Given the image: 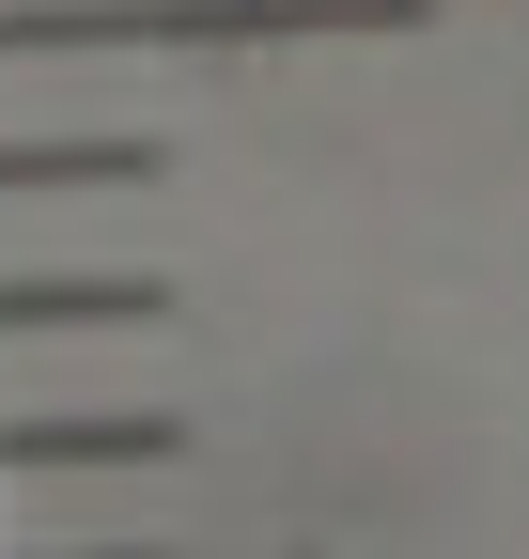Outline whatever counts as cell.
<instances>
[{"mask_svg": "<svg viewBox=\"0 0 529 559\" xmlns=\"http://www.w3.org/2000/svg\"><path fill=\"white\" fill-rule=\"evenodd\" d=\"M0 466H172V419H0Z\"/></svg>", "mask_w": 529, "mask_h": 559, "instance_id": "cell-3", "label": "cell"}, {"mask_svg": "<svg viewBox=\"0 0 529 559\" xmlns=\"http://www.w3.org/2000/svg\"><path fill=\"white\" fill-rule=\"evenodd\" d=\"M62 187H141V140H0V202H62Z\"/></svg>", "mask_w": 529, "mask_h": 559, "instance_id": "cell-4", "label": "cell"}, {"mask_svg": "<svg viewBox=\"0 0 529 559\" xmlns=\"http://www.w3.org/2000/svg\"><path fill=\"white\" fill-rule=\"evenodd\" d=\"M0 559H16V544H0Z\"/></svg>", "mask_w": 529, "mask_h": 559, "instance_id": "cell-5", "label": "cell"}, {"mask_svg": "<svg viewBox=\"0 0 529 559\" xmlns=\"http://www.w3.org/2000/svg\"><path fill=\"white\" fill-rule=\"evenodd\" d=\"M156 311V280H94V264H16L0 280V342H32V326H141Z\"/></svg>", "mask_w": 529, "mask_h": 559, "instance_id": "cell-2", "label": "cell"}, {"mask_svg": "<svg viewBox=\"0 0 529 559\" xmlns=\"http://www.w3.org/2000/svg\"><path fill=\"white\" fill-rule=\"evenodd\" d=\"M281 16H374V0H0L16 47H141V32H281Z\"/></svg>", "mask_w": 529, "mask_h": 559, "instance_id": "cell-1", "label": "cell"}]
</instances>
